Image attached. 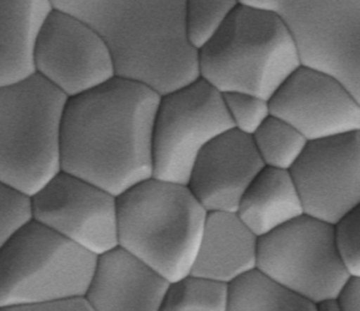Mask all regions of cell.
<instances>
[{"label": "cell", "mask_w": 360, "mask_h": 311, "mask_svg": "<svg viewBox=\"0 0 360 311\" xmlns=\"http://www.w3.org/2000/svg\"><path fill=\"white\" fill-rule=\"evenodd\" d=\"M197 51L200 77L222 94L243 91L269 100L302 65L283 17L242 5Z\"/></svg>", "instance_id": "obj_4"}, {"label": "cell", "mask_w": 360, "mask_h": 311, "mask_svg": "<svg viewBox=\"0 0 360 311\" xmlns=\"http://www.w3.org/2000/svg\"><path fill=\"white\" fill-rule=\"evenodd\" d=\"M51 4L103 37L115 76L146 84L160 95L200 77L198 51L186 32L185 0H51Z\"/></svg>", "instance_id": "obj_2"}, {"label": "cell", "mask_w": 360, "mask_h": 311, "mask_svg": "<svg viewBox=\"0 0 360 311\" xmlns=\"http://www.w3.org/2000/svg\"><path fill=\"white\" fill-rule=\"evenodd\" d=\"M342 311H360V278H351L340 295Z\"/></svg>", "instance_id": "obj_27"}, {"label": "cell", "mask_w": 360, "mask_h": 311, "mask_svg": "<svg viewBox=\"0 0 360 311\" xmlns=\"http://www.w3.org/2000/svg\"><path fill=\"white\" fill-rule=\"evenodd\" d=\"M118 246L169 283L190 274L208 212L188 189L148 178L117 196Z\"/></svg>", "instance_id": "obj_3"}, {"label": "cell", "mask_w": 360, "mask_h": 311, "mask_svg": "<svg viewBox=\"0 0 360 311\" xmlns=\"http://www.w3.org/2000/svg\"><path fill=\"white\" fill-rule=\"evenodd\" d=\"M264 167L252 136L233 127L202 149L188 186L207 212L237 213L242 197Z\"/></svg>", "instance_id": "obj_14"}, {"label": "cell", "mask_w": 360, "mask_h": 311, "mask_svg": "<svg viewBox=\"0 0 360 311\" xmlns=\"http://www.w3.org/2000/svg\"><path fill=\"white\" fill-rule=\"evenodd\" d=\"M16 311H93L86 296L79 297H68V298H56L29 304L18 307Z\"/></svg>", "instance_id": "obj_26"}, {"label": "cell", "mask_w": 360, "mask_h": 311, "mask_svg": "<svg viewBox=\"0 0 360 311\" xmlns=\"http://www.w3.org/2000/svg\"><path fill=\"white\" fill-rule=\"evenodd\" d=\"M32 217L93 254L118 246L117 196L60 171L30 196Z\"/></svg>", "instance_id": "obj_11"}, {"label": "cell", "mask_w": 360, "mask_h": 311, "mask_svg": "<svg viewBox=\"0 0 360 311\" xmlns=\"http://www.w3.org/2000/svg\"><path fill=\"white\" fill-rule=\"evenodd\" d=\"M270 113L307 141L360 130V103L338 78L300 65L269 99Z\"/></svg>", "instance_id": "obj_13"}, {"label": "cell", "mask_w": 360, "mask_h": 311, "mask_svg": "<svg viewBox=\"0 0 360 311\" xmlns=\"http://www.w3.org/2000/svg\"><path fill=\"white\" fill-rule=\"evenodd\" d=\"M52 10L51 0H0V87L35 74L34 45Z\"/></svg>", "instance_id": "obj_17"}, {"label": "cell", "mask_w": 360, "mask_h": 311, "mask_svg": "<svg viewBox=\"0 0 360 311\" xmlns=\"http://www.w3.org/2000/svg\"><path fill=\"white\" fill-rule=\"evenodd\" d=\"M256 267L315 305L339 298L351 279L334 225L307 214L258 238Z\"/></svg>", "instance_id": "obj_7"}, {"label": "cell", "mask_w": 360, "mask_h": 311, "mask_svg": "<svg viewBox=\"0 0 360 311\" xmlns=\"http://www.w3.org/2000/svg\"><path fill=\"white\" fill-rule=\"evenodd\" d=\"M68 96L37 72L0 87V182L33 196L62 171Z\"/></svg>", "instance_id": "obj_5"}, {"label": "cell", "mask_w": 360, "mask_h": 311, "mask_svg": "<svg viewBox=\"0 0 360 311\" xmlns=\"http://www.w3.org/2000/svg\"><path fill=\"white\" fill-rule=\"evenodd\" d=\"M280 16L300 64L338 78L360 103V0H287Z\"/></svg>", "instance_id": "obj_9"}, {"label": "cell", "mask_w": 360, "mask_h": 311, "mask_svg": "<svg viewBox=\"0 0 360 311\" xmlns=\"http://www.w3.org/2000/svg\"><path fill=\"white\" fill-rule=\"evenodd\" d=\"M336 246L351 278H360V203L334 225Z\"/></svg>", "instance_id": "obj_25"}, {"label": "cell", "mask_w": 360, "mask_h": 311, "mask_svg": "<svg viewBox=\"0 0 360 311\" xmlns=\"http://www.w3.org/2000/svg\"><path fill=\"white\" fill-rule=\"evenodd\" d=\"M258 237L232 212H208L193 274L229 284L257 265Z\"/></svg>", "instance_id": "obj_16"}, {"label": "cell", "mask_w": 360, "mask_h": 311, "mask_svg": "<svg viewBox=\"0 0 360 311\" xmlns=\"http://www.w3.org/2000/svg\"><path fill=\"white\" fill-rule=\"evenodd\" d=\"M317 311H342L340 298L324 299L322 302L316 304Z\"/></svg>", "instance_id": "obj_29"}, {"label": "cell", "mask_w": 360, "mask_h": 311, "mask_svg": "<svg viewBox=\"0 0 360 311\" xmlns=\"http://www.w3.org/2000/svg\"><path fill=\"white\" fill-rule=\"evenodd\" d=\"M231 129L222 93L203 78L161 95L153 130V177L188 184L202 149Z\"/></svg>", "instance_id": "obj_8"}, {"label": "cell", "mask_w": 360, "mask_h": 311, "mask_svg": "<svg viewBox=\"0 0 360 311\" xmlns=\"http://www.w3.org/2000/svg\"><path fill=\"white\" fill-rule=\"evenodd\" d=\"M227 311H317V307L255 267L229 284Z\"/></svg>", "instance_id": "obj_19"}, {"label": "cell", "mask_w": 360, "mask_h": 311, "mask_svg": "<svg viewBox=\"0 0 360 311\" xmlns=\"http://www.w3.org/2000/svg\"><path fill=\"white\" fill-rule=\"evenodd\" d=\"M169 281L123 246L98 255L86 298L93 311H161Z\"/></svg>", "instance_id": "obj_15"}, {"label": "cell", "mask_w": 360, "mask_h": 311, "mask_svg": "<svg viewBox=\"0 0 360 311\" xmlns=\"http://www.w3.org/2000/svg\"><path fill=\"white\" fill-rule=\"evenodd\" d=\"M238 5V0H185L186 32L193 47L201 49Z\"/></svg>", "instance_id": "obj_22"}, {"label": "cell", "mask_w": 360, "mask_h": 311, "mask_svg": "<svg viewBox=\"0 0 360 311\" xmlns=\"http://www.w3.org/2000/svg\"><path fill=\"white\" fill-rule=\"evenodd\" d=\"M290 172L304 214L335 225L360 203V130L309 141Z\"/></svg>", "instance_id": "obj_12"}, {"label": "cell", "mask_w": 360, "mask_h": 311, "mask_svg": "<svg viewBox=\"0 0 360 311\" xmlns=\"http://www.w3.org/2000/svg\"><path fill=\"white\" fill-rule=\"evenodd\" d=\"M34 69L68 98L115 77V63L103 37L77 17L53 8L37 33Z\"/></svg>", "instance_id": "obj_10"}, {"label": "cell", "mask_w": 360, "mask_h": 311, "mask_svg": "<svg viewBox=\"0 0 360 311\" xmlns=\"http://www.w3.org/2000/svg\"><path fill=\"white\" fill-rule=\"evenodd\" d=\"M96 258L32 219L0 250V311L86 296Z\"/></svg>", "instance_id": "obj_6"}, {"label": "cell", "mask_w": 360, "mask_h": 311, "mask_svg": "<svg viewBox=\"0 0 360 311\" xmlns=\"http://www.w3.org/2000/svg\"><path fill=\"white\" fill-rule=\"evenodd\" d=\"M32 219L30 197L0 182V250Z\"/></svg>", "instance_id": "obj_24"}, {"label": "cell", "mask_w": 360, "mask_h": 311, "mask_svg": "<svg viewBox=\"0 0 360 311\" xmlns=\"http://www.w3.org/2000/svg\"><path fill=\"white\" fill-rule=\"evenodd\" d=\"M229 284L200 275H185L168 285L162 311H227Z\"/></svg>", "instance_id": "obj_20"}, {"label": "cell", "mask_w": 360, "mask_h": 311, "mask_svg": "<svg viewBox=\"0 0 360 311\" xmlns=\"http://www.w3.org/2000/svg\"><path fill=\"white\" fill-rule=\"evenodd\" d=\"M237 214L258 238L303 215V203L291 172L263 168L242 197Z\"/></svg>", "instance_id": "obj_18"}, {"label": "cell", "mask_w": 360, "mask_h": 311, "mask_svg": "<svg viewBox=\"0 0 360 311\" xmlns=\"http://www.w3.org/2000/svg\"><path fill=\"white\" fill-rule=\"evenodd\" d=\"M222 98L234 129L246 135H254L258 127L271 115L269 100L257 95L229 91L224 93Z\"/></svg>", "instance_id": "obj_23"}, {"label": "cell", "mask_w": 360, "mask_h": 311, "mask_svg": "<svg viewBox=\"0 0 360 311\" xmlns=\"http://www.w3.org/2000/svg\"><path fill=\"white\" fill-rule=\"evenodd\" d=\"M252 139L266 166L287 171L295 166L309 142L291 124L275 115L266 118Z\"/></svg>", "instance_id": "obj_21"}, {"label": "cell", "mask_w": 360, "mask_h": 311, "mask_svg": "<svg viewBox=\"0 0 360 311\" xmlns=\"http://www.w3.org/2000/svg\"><path fill=\"white\" fill-rule=\"evenodd\" d=\"M159 93L115 77L68 99L62 124V171L119 196L152 178L153 130Z\"/></svg>", "instance_id": "obj_1"}, {"label": "cell", "mask_w": 360, "mask_h": 311, "mask_svg": "<svg viewBox=\"0 0 360 311\" xmlns=\"http://www.w3.org/2000/svg\"><path fill=\"white\" fill-rule=\"evenodd\" d=\"M238 3L246 8L281 15L286 6L287 0H238Z\"/></svg>", "instance_id": "obj_28"}]
</instances>
